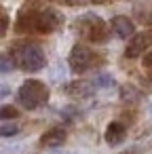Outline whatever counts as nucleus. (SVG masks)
Here are the masks:
<instances>
[{"label":"nucleus","instance_id":"1","mask_svg":"<svg viewBox=\"0 0 152 154\" xmlns=\"http://www.w3.org/2000/svg\"><path fill=\"white\" fill-rule=\"evenodd\" d=\"M17 99H19V103H21L23 108L36 110V108H40L42 103H47V99H49V89H47V85H42L40 80H28V82H23V85L19 87Z\"/></svg>","mask_w":152,"mask_h":154},{"label":"nucleus","instance_id":"2","mask_svg":"<svg viewBox=\"0 0 152 154\" xmlns=\"http://www.w3.org/2000/svg\"><path fill=\"white\" fill-rule=\"evenodd\" d=\"M17 63L26 72H40L47 66V57H45V53H42L40 47H36V45H23L17 51Z\"/></svg>","mask_w":152,"mask_h":154},{"label":"nucleus","instance_id":"3","mask_svg":"<svg viewBox=\"0 0 152 154\" xmlns=\"http://www.w3.org/2000/svg\"><path fill=\"white\" fill-rule=\"evenodd\" d=\"M70 61V70L74 74H85L87 70H91L95 66V53L91 49H87L85 45H76L68 57Z\"/></svg>","mask_w":152,"mask_h":154},{"label":"nucleus","instance_id":"4","mask_svg":"<svg viewBox=\"0 0 152 154\" xmlns=\"http://www.w3.org/2000/svg\"><path fill=\"white\" fill-rule=\"evenodd\" d=\"M110 28H112L114 36H118V38H129V36L135 34V26H133V21H131L129 17H125V15H116V17H112Z\"/></svg>","mask_w":152,"mask_h":154},{"label":"nucleus","instance_id":"5","mask_svg":"<svg viewBox=\"0 0 152 154\" xmlns=\"http://www.w3.org/2000/svg\"><path fill=\"white\" fill-rule=\"evenodd\" d=\"M59 15L55 13V11H51V9H47V11H42L38 17H36V28L40 30V32H53L57 26H59Z\"/></svg>","mask_w":152,"mask_h":154},{"label":"nucleus","instance_id":"6","mask_svg":"<svg viewBox=\"0 0 152 154\" xmlns=\"http://www.w3.org/2000/svg\"><path fill=\"white\" fill-rule=\"evenodd\" d=\"M125 137H127L125 125H120V122H110L108 125V129H106V141L110 146H120L125 141Z\"/></svg>","mask_w":152,"mask_h":154},{"label":"nucleus","instance_id":"7","mask_svg":"<svg viewBox=\"0 0 152 154\" xmlns=\"http://www.w3.org/2000/svg\"><path fill=\"white\" fill-rule=\"evenodd\" d=\"M64 141H66V131L59 129V127L49 129V131L40 137V143H42L45 148H59Z\"/></svg>","mask_w":152,"mask_h":154},{"label":"nucleus","instance_id":"8","mask_svg":"<svg viewBox=\"0 0 152 154\" xmlns=\"http://www.w3.org/2000/svg\"><path fill=\"white\" fill-rule=\"evenodd\" d=\"M150 40H152V34H137V36H133V40H131V45L127 47L125 55H127V57H137V55L148 47Z\"/></svg>","mask_w":152,"mask_h":154},{"label":"nucleus","instance_id":"9","mask_svg":"<svg viewBox=\"0 0 152 154\" xmlns=\"http://www.w3.org/2000/svg\"><path fill=\"white\" fill-rule=\"evenodd\" d=\"M93 89H95V85H89L85 80H76V82H70L66 87V93L72 97H89V95H93Z\"/></svg>","mask_w":152,"mask_h":154},{"label":"nucleus","instance_id":"10","mask_svg":"<svg viewBox=\"0 0 152 154\" xmlns=\"http://www.w3.org/2000/svg\"><path fill=\"white\" fill-rule=\"evenodd\" d=\"M19 133V127L15 125V122H2V137H13V135H17Z\"/></svg>","mask_w":152,"mask_h":154},{"label":"nucleus","instance_id":"11","mask_svg":"<svg viewBox=\"0 0 152 154\" xmlns=\"http://www.w3.org/2000/svg\"><path fill=\"white\" fill-rule=\"evenodd\" d=\"M93 85H95V87H112V85H114V78H112L110 74H99Z\"/></svg>","mask_w":152,"mask_h":154},{"label":"nucleus","instance_id":"12","mask_svg":"<svg viewBox=\"0 0 152 154\" xmlns=\"http://www.w3.org/2000/svg\"><path fill=\"white\" fill-rule=\"evenodd\" d=\"M17 116V110L15 108H11V106H2V118H5V122L9 120V118H15Z\"/></svg>","mask_w":152,"mask_h":154},{"label":"nucleus","instance_id":"13","mask_svg":"<svg viewBox=\"0 0 152 154\" xmlns=\"http://www.w3.org/2000/svg\"><path fill=\"white\" fill-rule=\"evenodd\" d=\"M9 68L13 70V61L9 63V55H5V57H2V74H7V72H9Z\"/></svg>","mask_w":152,"mask_h":154},{"label":"nucleus","instance_id":"14","mask_svg":"<svg viewBox=\"0 0 152 154\" xmlns=\"http://www.w3.org/2000/svg\"><path fill=\"white\" fill-rule=\"evenodd\" d=\"M144 63H146V66H152V51H150V53L144 57Z\"/></svg>","mask_w":152,"mask_h":154}]
</instances>
